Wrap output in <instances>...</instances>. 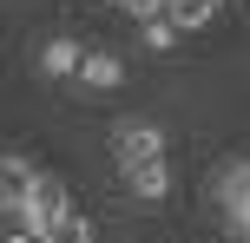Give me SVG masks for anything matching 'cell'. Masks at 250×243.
I'll list each match as a JSON object with an SVG mask.
<instances>
[{
    "instance_id": "obj_8",
    "label": "cell",
    "mask_w": 250,
    "mask_h": 243,
    "mask_svg": "<svg viewBox=\"0 0 250 243\" xmlns=\"http://www.w3.org/2000/svg\"><path fill=\"white\" fill-rule=\"evenodd\" d=\"M165 20H171L178 33H204V26L217 20V0H171V7H165Z\"/></svg>"
},
{
    "instance_id": "obj_2",
    "label": "cell",
    "mask_w": 250,
    "mask_h": 243,
    "mask_svg": "<svg viewBox=\"0 0 250 243\" xmlns=\"http://www.w3.org/2000/svg\"><path fill=\"white\" fill-rule=\"evenodd\" d=\"M217 210H224L230 237H237V243H250V158L224 165V178H217Z\"/></svg>"
},
{
    "instance_id": "obj_13",
    "label": "cell",
    "mask_w": 250,
    "mask_h": 243,
    "mask_svg": "<svg viewBox=\"0 0 250 243\" xmlns=\"http://www.w3.org/2000/svg\"><path fill=\"white\" fill-rule=\"evenodd\" d=\"M112 7H125V0H112Z\"/></svg>"
},
{
    "instance_id": "obj_12",
    "label": "cell",
    "mask_w": 250,
    "mask_h": 243,
    "mask_svg": "<svg viewBox=\"0 0 250 243\" xmlns=\"http://www.w3.org/2000/svg\"><path fill=\"white\" fill-rule=\"evenodd\" d=\"M165 7L171 0H125V13H138V20H165Z\"/></svg>"
},
{
    "instance_id": "obj_7",
    "label": "cell",
    "mask_w": 250,
    "mask_h": 243,
    "mask_svg": "<svg viewBox=\"0 0 250 243\" xmlns=\"http://www.w3.org/2000/svg\"><path fill=\"white\" fill-rule=\"evenodd\" d=\"M33 158L26 151H0V210H20V197H26V184H33Z\"/></svg>"
},
{
    "instance_id": "obj_4",
    "label": "cell",
    "mask_w": 250,
    "mask_h": 243,
    "mask_svg": "<svg viewBox=\"0 0 250 243\" xmlns=\"http://www.w3.org/2000/svg\"><path fill=\"white\" fill-rule=\"evenodd\" d=\"M125 191H132L138 204H165V197H171V165H165V158L125 165Z\"/></svg>"
},
{
    "instance_id": "obj_10",
    "label": "cell",
    "mask_w": 250,
    "mask_h": 243,
    "mask_svg": "<svg viewBox=\"0 0 250 243\" xmlns=\"http://www.w3.org/2000/svg\"><path fill=\"white\" fill-rule=\"evenodd\" d=\"M138 39H145L151 53H171V46H178V39H185V33H178L171 20H138Z\"/></svg>"
},
{
    "instance_id": "obj_3",
    "label": "cell",
    "mask_w": 250,
    "mask_h": 243,
    "mask_svg": "<svg viewBox=\"0 0 250 243\" xmlns=\"http://www.w3.org/2000/svg\"><path fill=\"white\" fill-rule=\"evenodd\" d=\"M73 210V197H66V184L53 178V171H33V184H26V197H20V217L33 224V230H53V224Z\"/></svg>"
},
{
    "instance_id": "obj_9",
    "label": "cell",
    "mask_w": 250,
    "mask_h": 243,
    "mask_svg": "<svg viewBox=\"0 0 250 243\" xmlns=\"http://www.w3.org/2000/svg\"><path fill=\"white\" fill-rule=\"evenodd\" d=\"M92 237H99V230H92V217H86L79 204H73V210H66V217L46 230V243H92Z\"/></svg>"
},
{
    "instance_id": "obj_11",
    "label": "cell",
    "mask_w": 250,
    "mask_h": 243,
    "mask_svg": "<svg viewBox=\"0 0 250 243\" xmlns=\"http://www.w3.org/2000/svg\"><path fill=\"white\" fill-rule=\"evenodd\" d=\"M0 243H46V230H33L20 210H0Z\"/></svg>"
},
{
    "instance_id": "obj_6",
    "label": "cell",
    "mask_w": 250,
    "mask_h": 243,
    "mask_svg": "<svg viewBox=\"0 0 250 243\" xmlns=\"http://www.w3.org/2000/svg\"><path fill=\"white\" fill-rule=\"evenodd\" d=\"M79 86H86V92L125 86V59H119V53H105V46H86V59H79Z\"/></svg>"
},
{
    "instance_id": "obj_1",
    "label": "cell",
    "mask_w": 250,
    "mask_h": 243,
    "mask_svg": "<svg viewBox=\"0 0 250 243\" xmlns=\"http://www.w3.org/2000/svg\"><path fill=\"white\" fill-rule=\"evenodd\" d=\"M105 145H112L119 171H125V165H145V158H165V151H171V145H165V125H158V118H145V112H125V118H112Z\"/></svg>"
},
{
    "instance_id": "obj_5",
    "label": "cell",
    "mask_w": 250,
    "mask_h": 243,
    "mask_svg": "<svg viewBox=\"0 0 250 243\" xmlns=\"http://www.w3.org/2000/svg\"><path fill=\"white\" fill-rule=\"evenodd\" d=\"M79 59H86V46L73 33H53L40 46V79H79Z\"/></svg>"
}]
</instances>
